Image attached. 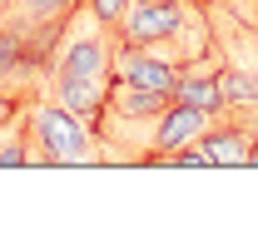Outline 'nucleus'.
<instances>
[{
	"label": "nucleus",
	"mask_w": 258,
	"mask_h": 248,
	"mask_svg": "<svg viewBox=\"0 0 258 248\" xmlns=\"http://www.w3.org/2000/svg\"><path fill=\"white\" fill-rule=\"evenodd\" d=\"M204 129H209V114L204 109H194L184 99H174L169 109H164L159 119H154V134H149V159H144V169H159V159H169L174 149H184V144H199L204 139Z\"/></svg>",
	"instance_id": "5"
},
{
	"label": "nucleus",
	"mask_w": 258,
	"mask_h": 248,
	"mask_svg": "<svg viewBox=\"0 0 258 248\" xmlns=\"http://www.w3.org/2000/svg\"><path fill=\"white\" fill-rule=\"evenodd\" d=\"M129 5H134V0H85V15L95 20L99 30H109L119 40V20L129 15Z\"/></svg>",
	"instance_id": "7"
},
{
	"label": "nucleus",
	"mask_w": 258,
	"mask_h": 248,
	"mask_svg": "<svg viewBox=\"0 0 258 248\" xmlns=\"http://www.w3.org/2000/svg\"><path fill=\"white\" fill-rule=\"evenodd\" d=\"M233 5H243V10H238V20H243V25L258 35V0H233Z\"/></svg>",
	"instance_id": "8"
},
{
	"label": "nucleus",
	"mask_w": 258,
	"mask_h": 248,
	"mask_svg": "<svg viewBox=\"0 0 258 248\" xmlns=\"http://www.w3.org/2000/svg\"><path fill=\"white\" fill-rule=\"evenodd\" d=\"M114 55H119V40L99 30L95 20L85 30H70L55 55V70H50V94L64 109H75L80 119L99 124L104 99L114 90Z\"/></svg>",
	"instance_id": "1"
},
{
	"label": "nucleus",
	"mask_w": 258,
	"mask_h": 248,
	"mask_svg": "<svg viewBox=\"0 0 258 248\" xmlns=\"http://www.w3.org/2000/svg\"><path fill=\"white\" fill-rule=\"evenodd\" d=\"M25 124H30V169H80V164H99V134L90 119H80L75 109H64L60 99L40 94L25 104Z\"/></svg>",
	"instance_id": "2"
},
{
	"label": "nucleus",
	"mask_w": 258,
	"mask_h": 248,
	"mask_svg": "<svg viewBox=\"0 0 258 248\" xmlns=\"http://www.w3.org/2000/svg\"><path fill=\"white\" fill-rule=\"evenodd\" d=\"M64 40L40 30H20L0 20V99L10 104H30L40 94H50V70Z\"/></svg>",
	"instance_id": "4"
},
{
	"label": "nucleus",
	"mask_w": 258,
	"mask_h": 248,
	"mask_svg": "<svg viewBox=\"0 0 258 248\" xmlns=\"http://www.w3.org/2000/svg\"><path fill=\"white\" fill-rule=\"evenodd\" d=\"M189 5H209V0H189Z\"/></svg>",
	"instance_id": "10"
},
{
	"label": "nucleus",
	"mask_w": 258,
	"mask_h": 248,
	"mask_svg": "<svg viewBox=\"0 0 258 248\" xmlns=\"http://www.w3.org/2000/svg\"><path fill=\"white\" fill-rule=\"evenodd\" d=\"M209 5H189V0H134L129 15L119 20V45H144V50H164L174 60L194 65L199 55L184 50L189 35H209Z\"/></svg>",
	"instance_id": "3"
},
{
	"label": "nucleus",
	"mask_w": 258,
	"mask_h": 248,
	"mask_svg": "<svg viewBox=\"0 0 258 248\" xmlns=\"http://www.w3.org/2000/svg\"><path fill=\"white\" fill-rule=\"evenodd\" d=\"M0 109H20V104H10V99H0Z\"/></svg>",
	"instance_id": "9"
},
{
	"label": "nucleus",
	"mask_w": 258,
	"mask_h": 248,
	"mask_svg": "<svg viewBox=\"0 0 258 248\" xmlns=\"http://www.w3.org/2000/svg\"><path fill=\"white\" fill-rule=\"evenodd\" d=\"M85 10V0H5V25L20 30H40V35H64L75 30V15Z\"/></svg>",
	"instance_id": "6"
}]
</instances>
